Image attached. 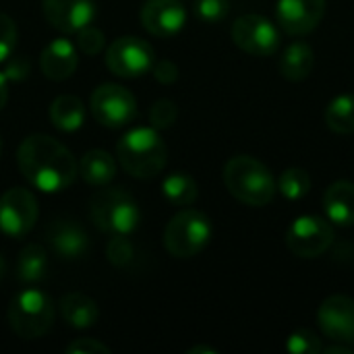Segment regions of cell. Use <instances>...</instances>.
I'll return each instance as SVG.
<instances>
[{
    "label": "cell",
    "instance_id": "cell-20",
    "mask_svg": "<svg viewBox=\"0 0 354 354\" xmlns=\"http://www.w3.org/2000/svg\"><path fill=\"white\" fill-rule=\"evenodd\" d=\"M315 64L313 48L307 41L290 44L280 58V75L288 81H305Z\"/></svg>",
    "mask_w": 354,
    "mask_h": 354
},
{
    "label": "cell",
    "instance_id": "cell-27",
    "mask_svg": "<svg viewBox=\"0 0 354 354\" xmlns=\"http://www.w3.org/2000/svg\"><path fill=\"white\" fill-rule=\"evenodd\" d=\"M106 257L114 268L127 270L135 261V245L127 234H114L106 247Z\"/></svg>",
    "mask_w": 354,
    "mask_h": 354
},
{
    "label": "cell",
    "instance_id": "cell-36",
    "mask_svg": "<svg viewBox=\"0 0 354 354\" xmlns=\"http://www.w3.org/2000/svg\"><path fill=\"white\" fill-rule=\"evenodd\" d=\"M8 77H6V73L4 71H0V112L4 110V106H6V100H8Z\"/></svg>",
    "mask_w": 354,
    "mask_h": 354
},
{
    "label": "cell",
    "instance_id": "cell-10",
    "mask_svg": "<svg viewBox=\"0 0 354 354\" xmlns=\"http://www.w3.org/2000/svg\"><path fill=\"white\" fill-rule=\"evenodd\" d=\"M37 222V199L29 189L12 187L0 197V232L10 239L27 236Z\"/></svg>",
    "mask_w": 354,
    "mask_h": 354
},
{
    "label": "cell",
    "instance_id": "cell-12",
    "mask_svg": "<svg viewBox=\"0 0 354 354\" xmlns=\"http://www.w3.org/2000/svg\"><path fill=\"white\" fill-rule=\"evenodd\" d=\"M317 324L330 340L354 342V299L346 295L328 297L317 309Z\"/></svg>",
    "mask_w": 354,
    "mask_h": 354
},
{
    "label": "cell",
    "instance_id": "cell-4",
    "mask_svg": "<svg viewBox=\"0 0 354 354\" xmlns=\"http://www.w3.org/2000/svg\"><path fill=\"white\" fill-rule=\"evenodd\" d=\"M91 222L106 234H131L137 230L141 212L137 201L124 189H102L89 203Z\"/></svg>",
    "mask_w": 354,
    "mask_h": 354
},
{
    "label": "cell",
    "instance_id": "cell-35",
    "mask_svg": "<svg viewBox=\"0 0 354 354\" xmlns=\"http://www.w3.org/2000/svg\"><path fill=\"white\" fill-rule=\"evenodd\" d=\"M4 73H6V77H8V79H12V81L17 79V81H19V79H23V77L27 75V64H25L21 58L10 60V62H8V66L4 68Z\"/></svg>",
    "mask_w": 354,
    "mask_h": 354
},
{
    "label": "cell",
    "instance_id": "cell-1",
    "mask_svg": "<svg viewBox=\"0 0 354 354\" xmlns=\"http://www.w3.org/2000/svg\"><path fill=\"white\" fill-rule=\"evenodd\" d=\"M17 164L25 180L44 193L68 189L79 174L75 156L60 141L44 133L29 135L21 141Z\"/></svg>",
    "mask_w": 354,
    "mask_h": 354
},
{
    "label": "cell",
    "instance_id": "cell-33",
    "mask_svg": "<svg viewBox=\"0 0 354 354\" xmlns=\"http://www.w3.org/2000/svg\"><path fill=\"white\" fill-rule=\"evenodd\" d=\"M66 354H110V346L102 344L100 340H93V338H77L73 340L66 348Z\"/></svg>",
    "mask_w": 354,
    "mask_h": 354
},
{
    "label": "cell",
    "instance_id": "cell-7",
    "mask_svg": "<svg viewBox=\"0 0 354 354\" xmlns=\"http://www.w3.org/2000/svg\"><path fill=\"white\" fill-rule=\"evenodd\" d=\"M334 226L322 216H301L286 230V247L301 259H317L334 245Z\"/></svg>",
    "mask_w": 354,
    "mask_h": 354
},
{
    "label": "cell",
    "instance_id": "cell-39",
    "mask_svg": "<svg viewBox=\"0 0 354 354\" xmlns=\"http://www.w3.org/2000/svg\"><path fill=\"white\" fill-rule=\"evenodd\" d=\"M0 151H2V141H0Z\"/></svg>",
    "mask_w": 354,
    "mask_h": 354
},
{
    "label": "cell",
    "instance_id": "cell-5",
    "mask_svg": "<svg viewBox=\"0 0 354 354\" xmlns=\"http://www.w3.org/2000/svg\"><path fill=\"white\" fill-rule=\"evenodd\" d=\"M10 330L23 340L41 338L54 324V303L39 288H25L12 297L8 311Z\"/></svg>",
    "mask_w": 354,
    "mask_h": 354
},
{
    "label": "cell",
    "instance_id": "cell-30",
    "mask_svg": "<svg viewBox=\"0 0 354 354\" xmlns=\"http://www.w3.org/2000/svg\"><path fill=\"white\" fill-rule=\"evenodd\" d=\"M104 44H106V37L97 27L87 25V27L77 31V50L87 54V56L100 54L104 50Z\"/></svg>",
    "mask_w": 354,
    "mask_h": 354
},
{
    "label": "cell",
    "instance_id": "cell-16",
    "mask_svg": "<svg viewBox=\"0 0 354 354\" xmlns=\"http://www.w3.org/2000/svg\"><path fill=\"white\" fill-rule=\"evenodd\" d=\"M46 239L50 243V249L60 259H68V261L81 259L89 249L87 232L83 230V226H79L75 220L68 218L54 220L46 230Z\"/></svg>",
    "mask_w": 354,
    "mask_h": 354
},
{
    "label": "cell",
    "instance_id": "cell-15",
    "mask_svg": "<svg viewBox=\"0 0 354 354\" xmlns=\"http://www.w3.org/2000/svg\"><path fill=\"white\" fill-rule=\"evenodd\" d=\"M141 23L156 37H174L187 23V10L180 0H147L141 8Z\"/></svg>",
    "mask_w": 354,
    "mask_h": 354
},
{
    "label": "cell",
    "instance_id": "cell-32",
    "mask_svg": "<svg viewBox=\"0 0 354 354\" xmlns=\"http://www.w3.org/2000/svg\"><path fill=\"white\" fill-rule=\"evenodd\" d=\"M17 39H19V31H17V25L15 21L0 12V62L8 60L17 48Z\"/></svg>",
    "mask_w": 354,
    "mask_h": 354
},
{
    "label": "cell",
    "instance_id": "cell-26",
    "mask_svg": "<svg viewBox=\"0 0 354 354\" xmlns=\"http://www.w3.org/2000/svg\"><path fill=\"white\" fill-rule=\"evenodd\" d=\"M276 189L290 201H299L311 191V178L303 168H288L280 174Z\"/></svg>",
    "mask_w": 354,
    "mask_h": 354
},
{
    "label": "cell",
    "instance_id": "cell-38",
    "mask_svg": "<svg viewBox=\"0 0 354 354\" xmlns=\"http://www.w3.org/2000/svg\"><path fill=\"white\" fill-rule=\"evenodd\" d=\"M2 276H4V259L0 255V280H2Z\"/></svg>",
    "mask_w": 354,
    "mask_h": 354
},
{
    "label": "cell",
    "instance_id": "cell-6",
    "mask_svg": "<svg viewBox=\"0 0 354 354\" xmlns=\"http://www.w3.org/2000/svg\"><path fill=\"white\" fill-rule=\"evenodd\" d=\"M212 239V222L203 212L183 209L164 230V247L176 259L199 255Z\"/></svg>",
    "mask_w": 354,
    "mask_h": 354
},
{
    "label": "cell",
    "instance_id": "cell-23",
    "mask_svg": "<svg viewBox=\"0 0 354 354\" xmlns=\"http://www.w3.org/2000/svg\"><path fill=\"white\" fill-rule=\"evenodd\" d=\"M48 270V251L41 245H27L17 259V278L23 284H37Z\"/></svg>",
    "mask_w": 354,
    "mask_h": 354
},
{
    "label": "cell",
    "instance_id": "cell-18",
    "mask_svg": "<svg viewBox=\"0 0 354 354\" xmlns=\"http://www.w3.org/2000/svg\"><path fill=\"white\" fill-rule=\"evenodd\" d=\"M326 218L342 228L354 226V183L336 180L324 193Z\"/></svg>",
    "mask_w": 354,
    "mask_h": 354
},
{
    "label": "cell",
    "instance_id": "cell-17",
    "mask_svg": "<svg viewBox=\"0 0 354 354\" xmlns=\"http://www.w3.org/2000/svg\"><path fill=\"white\" fill-rule=\"evenodd\" d=\"M79 50L64 37L50 41L39 54V68L52 81H64L73 77L79 64Z\"/></svg>",
    "mask_w": 354,
    "mask_h": 354
},
{
    "label": "cell",
    "instance_id": "cell-29",
    "mask_svg": "<svg viewBox=\"0 0 354 354\" xmlns=\"http://www.w3.org/2000/svg\"><path fill=\"white\" fill-rule=\"evenodd\" d=\"M195 15L203 23H220L230 12V0H195Z\"/></svg>",
    "mask_w": 354,
    "mask_h": 354
},
{
    "label": "cell",
    "instance_id": "cell-25",
    "mask_svg": "<svg viewBox=\"0 0 354 354\" xmlns=\"http://www.w3.org/2000/svg\"><path fill=\"white\" fill-rule=\"evenodd\" d=\"M326 124L338 135H353L354 133V93H342L334 97L326 112Z\"/></svg>",
    "mask_w": 354,
    "mask_h": 354
},
{
    "label": "cell",
    "instance_id": "cell-19",
    "mask_svg": "<svg viewBox=\"0 0 354 354\" xmlns=\"http://www.w3.org/2000/svg\"><path fill=\"white\" fill-rule=\"evenodd\" d=\"M60 315L75 330H87L100 319V309L95 301L83 292H71L60 299Z\"/></svg>",
    "mask_w": 354,
    "mask_h": 354
},
{
    "label": "cell",
    "instance_id": "cell-28",
    "mask_svg": "<svg viewBox=\"0 0 354 354\" xmlns=\"http://www.w3.org/2000/svg\"><path fill=\"white\" fill-rule=\"evenodd\" d=\"M286 351L292 354H317L324 353V344L317 334L311 330H297L295 334L288 336Z\"/></svg>",
    "mask_w": 354,
    "mask_h": 354
},
{
    "label": "cell",
    "instance_id": "cell-37",
    "mask_svg": "<svg viewBox=\"0 0 354 354\" xmlns=\"http://www.w3.org/2000/svg\"><path fill=\"white\" fill-rule=\"evenodd\" d=\"M199 353H207V354H216L214 348H209V346H195V348H191L189 354H199Z\"/></svg>",
    "mask_w": 354,
    "mask_h": 354
},
{
    "label": "cell",
    "instance_id": "cell-8",
    "mask_svg": "<svg viewBox=\"0 0 354 354\" xmlns=\"http://www.w3.org/2000/svg\"><path fill=\"white\" fill-rule=\"evenodd\" d=\"M91 114L102 127L120 129L137 116V100L127 87L104 83L91 93Z\"/></svg>",
    "mask_w": 354,
    "mask_h": 354
},
{
    "label": "cell",
    "instance_id": "cell-24",
    "mask_svg": "<svg viewBox=\"0 0 354 354\" xmlns=\"http://www.w3.org/2000/svg\"><path fill=\"white\" fill-rule=\"evenodd\" d=\"M162 195L166 197L168 203L176 207L193 205L199 195V187L193 176L187 172H172L164 178L162 183Z\"/></svg>",
    "mask_w": 354,
    "mask_h": 354
},
{
    "label": "cell",
    "instance_id": "cell-13",
    "mask_svg": "<svg viewBox=\"0 0 354 354\" xmlns=\"http://www.w3.org/2000/svg\"><path fill=\"white\" fill-rule=\"evenodd\" d=\"M326 15V0H278L276 21L288 35L311 33Z\"/></svg>",
    "mask_w": 354,
    "mask_h": 354
},
{
    "label": "cell",
    "instance_id": "cell-9",
    "mask_svg": "<svg viewBox=\"0 0 354 354\" xmlns=\"http://www.w3.org/2000/svg\"><path fill=\"white\" fill-rule=\"evenodd\" d=\"M156 62L153 48L149 41L135 37V35H122L114 39L106 50V64L108 68L124 79L141 77L151 71Z\"/></svg>",
    "mask_w": 354,
    "mask_h": 354
},
{
    "label": "cell",
    "instance_id": "cell-11",
    "mask_svg": "<svg viewBox=\"0 0 354 354\" xmlns=\"http://www.w3.org/2000/svg\"><path fill=\"white\" fill-rule=\"evenodd\" d=\"M232 41L251 56H272L280 48L278 27L261 15H243L232 23Z\"/></svg>",
    "mask_w": 354,
    "mask_h": 354
},
{
    "label": "cell",
    "instance_id": "cell-14",
    "mask_svg": "<svg viewBox=\"0 0 354 354\" xmlns=\"http://www.w3.org/2000/svg\"><path fill=\"white\" fill-rule=\"evenodd\" d=\"M41 8L46 21L62 33H77L95 19L93 0H44Z\"/></svg>",
    "mask_w": 354,
    "mask_h": 354
},
{
    "label": "cell",
    "instance_id": "cell-22",
    "mask_svg": "<svg viewBox=\"0 0 354 354\" xmlns=\"http://www.w3.org/2000/svg\"><path fill=\"white\" fill-rule=\"evenodd\" d=\"M50 122L64 133L79 131L85 122V106L77 95L62 93L50 106Z\"/></svg>",
    "mask_w": 354,
    "mask_h": 354
},
{
    "label": "cell",
    "instance_id": "cell-34",
    "mask_svg": "<svg viewBox=\"0 0 354 354\" xmlns=\"http://www.w3.org/2000/svg\"><path fill=\"white\" fill-rule=\"evenodd\" d=\"M151 73H153L156 81H160L164 85H170V83H174L178 79V66L172 60H158V62H153Z\"/></svg>",
    "mask_w": 354,
    "mask_h": 354
},
{
    "label": "cell",
    "instance_id": "cell-21",
    "mask_svg": "<svg viewBox=\"0 0 354 354\" xmlns=\"http://www.w3.org/2000/svg\"><path fill=\"white\" fill-rule=\"evenodd\" d=\"M79 174L91 187H106L116 176V160L104 149H89L79 162Z\"/></svg>",
    "mask_w": 354,
    "mask_h": 354
},
{
    "label": "cell",
    "instance_id": "cell-3",
    "mask_svg": "<svg viewBox=\"0 0 354 354\" xmlns=\"http://www.w3.org/2000/svg\"><path fill=\"white\" fill-rule=\"evenodd\" d=\"M224 185L228 193L245 205L263 207L276 195V180L268 166L251 156H234L224 166Z\"/></svg>",
    "mask_w": 354,
    "mask_h": 354
},
{
    "label": "cell",
    "instance_id": "cell-2",
    "mask_svg": "<svg viewBox=\"0 0 354 354\" xmlns=\"http://www.w3.org/2000/svg\"><path fill=\"white\" fill-rule=\"evenodd\" d=\"M120 168L135 178L158 176L168 162V147L153 127H137L129 131L116 145Z\"/></svg>",
    "mask_w": 354,
    "mask_h": 354
},
{
    "label": "cell",
    "instance_id": "cell-31",
    "mask_svg": "<svg viewBox=\"0 0 354 354\" xmlns=\"http://www.w3.org/2000/svg\"><path fill=\"white\" fill-rule=\"evenodd\" d=\"M178 116V108L172 100H158L149 110V122L153 129H170Z\"/></svg>",
    "mask_w": 354,
    "mask_h": 354
}]
</instances>
